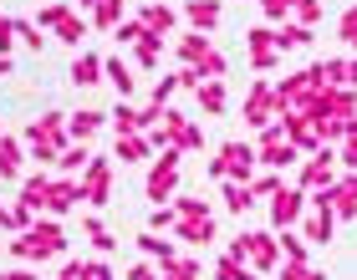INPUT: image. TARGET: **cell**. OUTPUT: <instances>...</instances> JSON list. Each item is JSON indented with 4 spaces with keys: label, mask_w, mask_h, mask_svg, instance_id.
Masks as SVG:
<instances>
[{
    "label": "cell",
    "mask_w": 357,
    "mask_h": 280,
    "mask_svg": "<svg viewBox=\"0 0 357 280\" xmlns=\"http://www.w3.org/2000/svg\"><path fill=\"white\" fill-rule=\"evenodd\" d=\"M209 52H215V46H209L204 31H184V36H174V56L184 61V67H199Z\"/></svg>",
    "instance_id": "cell-19"
},
{
    "label": "cell",
    "mask_w": 357,
    "mask_h": 280,
    "mask_svg": "<svg viewBox=\"0 0 357 280\" xmlns=\"http://www.w3.org/2000/svg\"><path fill=\"white\" fill-rule=\"evenodd\" d=\"M306 204H312V194L296 189V184H286V189L271 199V229H275V235H281V229H291V224L306 214Z\"/></svg>",
    "instance_id": "cell-10"
},
{
    "label": "cell",
    "mask_w": 357,
    "mask_h": 280,
    "mask_svg": "<svg viewBox=\"0 0 357 280\" xmlns=\"http://www.w3.org/2000/svg\"><path fill=\"white\" fill-rule=\"evenodd\" d=\"M317 77L327 81V87H352V81H347V56H327V61H317Z\"/></svg>",
    "instance_id": "cell-34"
},
{
    "label": "cell",
    "mask_w": 357,
    "mask_h": 280,
    "mask_svg": "<svg viewBox=\"0 0 357 280\" xmlns=\"http://www.w3.org/2000/svg\"><path fill=\"white\" fill-rule=\"evenodd\" d=\"M52 189H56V173L52 169H36V173H26L21 178V194H15V204H26V209H46L52 204Z\"/></svg>",
    "instance_id": "cell-11"
},
{
    "label": "cell",
    "mask_w": 357,
    "mask_h": 280,
    "mask_svg": "<svg viewBox=\"0 0 357 280\" xmlns=\"http://www.w3.org/2000/svg\"><path fill=\"white\" fill-rule=\"evenodd\" d=\"M0 138H6V123H0Z\"/></svg>",
    "instance_id": "cell-60"
},
{
    "label": "cell",
    "mask_w": 357,
    "mask_h": 280,
    "mask_svg": "<svg viewBox=\"0 0 357 280\" xmlns=\"http://www.w3.org/2000/svg\"><path fill=\"white\" fill-rule=\"evenodd\" d=\"M138 21L149 26L153 36H169V31L178 26V10H174V6H164V0H149V6L138 10Z\"/></svg>",
    "instance_id": "cell-23"
},
{
    "label": "cell",
    "mask_w": 357,
    "mask_h": 280,
    "mask_svg": "<svg viewBox=\"0 0 357 280\" xmlns=\"http://www.w3.org/2000/svg\"><path fill=\"white\" fill-rule=\"evenodd\" d=\"M255 6H261L266 10V21H291V10H296V0H255Z\"/></svg>",
    "instance_id": "cell-44"
},
{
    "label": "cell",
    "mask_w": 357,
    "mask_h": 280,
    "mask_svg": "<svg viewBox=\"0 0 357 280\" xmlns=\"http://www.w3.org/2000/svg\"><path fill=\"white\" fill-rule=\"evenodd\" d=\"M15 41H26L31 52H46V36H41V26H36V21H26V15L15 21Z\"/></svg>",
    "instance_id": "cell-41"
},
{
    "label": "cell",
    "mask_w": 357,
    "mask_h": 280,
    "mask_svg": "<svg viewBox=\"0 0 357 280\" xmlns=\"http://www.w3.org/2000/svg\"><path fill=\"white\" fill-rule=\"evenodd\" d=\"M128 280H158L153 260H138V265H128Z\"/></svg>",
    "instance_id": "cell-50"
},
{
    "label": "cell",
    "mask_w": 357,
    "mask_h": 280,
    "mask_svg": "<svg viewBox=\"0 0 357 280\" xmlns=\"http://www.w3.org/2000/svg\"><path fill=\"white\" fill-rule=\"evenodd\" d=\"M275 244H281V260H291V265H306V240H301V235L281 229V235H275Z\"/></svg>",
    "instance_id": "cell-37"
},
{
    "label": "cell",
    "mask_w": 357,
    "mask_h": 280,
    "mask_svg": "<svg viewBox=\"0 0 357 280\" xmlns=\"http://www.w3.org/2000/svg\"><path fill=\"white\" fill-rule=\"evenodd\" d=\"M250 204H255L250 184H225V209L230 214H250Z\"/></svg>",
    "instance_id": "cell-38"
},
{
    "label": "cell",
    "mask_w": 357,
    "mask_h": 280,
    "mask_svg": "<svg viewBox=\"0 0 357 280\" xmlns=\"http://www.w3.org/2000/svg\"><path fill=\"white\" fill-rule=\"evenodd\" d=\"M10 46H15V21L0 15V56H10Z\"/></svg>",
    "instance_id": "cell-49"
},
{
    "label": "cell",
    "mask_w": 357,
    "mask_h": 280,
    "mask_svg": "<svg viewBox=\"0 0 357 280\" xmlns=\"http://www.w3.org/2000/svg\"><path fill=\"white\" fill-rule=\"evenodd\" d=\"M0 77H15V61L10 56H0Z\"/></svg>",
    "instance_id": "cell-55"
},
{
    "label": "cell",
    "mask_w": 357,
    "mask_h": 280,
    "mask_svg": "<svg viewBox=\"0 0 357 280\" xmlns=\"http://www.w3.org/2000/svg\"><path fill=\"white\" fill-rule=\"evenodd\" d=\"M306 275H312V265H291V260L275 265V280H306Z\"/></svg>",
    "instance_id": "cell-48"
},
{
    "label": "cell",
    "mask_w": 357,
    "mask_h": 280,
    "mask_svg": "<svg viewBox=\"0 0 357 280\" xmlns=\"http://www.w3.org/2000/svg\"><path fill=\"white\" fill-rule=\"evenodd\" d=\"M281 189H286V178L275 173V169H266V173H255V178H250V194H255V199H275Z\"/></svg>",
    "instance_id": "cell-36"
},
{
    "label": "cell",
    "mask_w": 357,
    "mask_h": 280,
    "mask_svg": "<svg viewBox=\"0 0 357 280\" xmlns=\"http://www.w3.org/2000/svg\"><path fill=\"white\" fill-rule=\"evenodd\" d=\"M281 97H275V87H271V81L261 77V81H250V97H245V123L255 127V133H266V127L275 123V118H281Z\"/></svg>",
    "instance_id": "cell-5"
},
{
    "label": "cell",
    "mask_w": 357,
    "mask_h": 280,
    "mask_svg": "<svg viewBox=\"0 0 357 280\" xmlns=\"http://www.w3.org/2000/svg\"><path fill=\"white\" fill-rule=\"evenodd\" d=\"M67 118L72 112H41V118H31V127H26V143H52L56 153H67L72 148V133H67Z\"/></svg>",
    "instance_id": "cell-9"
},
{
    "label": "cell",
    "mask_w": 357,
    "mask_h": 280,
    "mask_svg": "<svg viewBox=\"0 0 357 280\" xmlns=\"http://www.w3.org/2000/svg\"><path fill=\"white\" fill-rule=\"evenodd\" d=\"M41 31H52V36L61 41V46H82L87 41V31H92V21L82 10H72V6H61V0H52V6H41L36 15H31Z\"/></svg>",
    "instance_id": "cell-3"
},
{
    "label": "cell",
    "mask_w": 357,
    "mask_h": 280,
    "mask_svg": "<svg viewBox=\"0 0 357 280\" xmlns=\"http://www.w3.org/2000/svg\"><path fill=\"white\" fill-rule=\"evenodd\" d=\"M107 81H112V92H118V97H128V102H133L138 77L128 72V61H123V56H107Z\"/></svg>",
    "instance_id": "cell-27"
},
{
    "label": "cell",
    "mask_w": 357,
    "mask_h": 280,
    "mask_svg": "<svg viewBox=\"0 0 357 280\" xmlns=\"http://www.w3.org/2000/svg\"><path fill=\"white\" fill-rule=\"evenodd\" d=\"M6 250L21 260V265H41V260H61L67 255V229H61V219H52V214H46V219H36L26 229V235H15Z\"/></svg>",
    "instance_id": "cell-1"
},
{
    "label": "cell",
    "mask_w": 357,
    "mask_h": 280,
    "mask_svg": "<svg viewBox=\"0 0 357 280\" xmlns=\"http://www.w3.org/2000/svg\"><path fill=\"white\" fill-rule=\"evenodd\" d=\"M0 280H41L36 270H31V265H21V270H6V275H0Z\"/></svg>",
    "instance_id": "cell-54"
},
{
    "label": "cell",
    "mask_w": 357,
    "mask_h": 280,
    "mask_svg": "<svg viewBox=\"0 0 357 280\" xmlns=\"http://www.w3.org/2000/svg\"><path fill=\"white\" fill-rule=\"evenodd\" d=\"M245 265L255 275H275V265H281V244H275V235H250V260Z\"/></svg>",
    "instance_id": "cell-15"
},
{
    "label": "cell",
    "mask_w": 357,
    "mask_h": 280,
    "mask_svg": "<svg viewBox=\"0 0 357 280\" xmlns=\"http://www.w3.org/2000/svg\"><path fill=\"white\" fill-rule=\"evenodd\" d=\"M204 169H209V178H220V184H250V178L261 173V153H255V143L230 138V143H220V153L209 158Z\"/></svg>",
    "instance_id": "cell-2"
},
{
    "label": "cell",
    "mask_w": 357,
    "mask_h": 280,
    "mask_svg": "<svg viewBox=\"0 0 357 280\" xmlns=\"http://www.w3.org/2000/svg\"><path fill=\"white\" fill-rule=\"evenodd\" d=\"M174 219H178V214H174V204H153V214H149V229H153V235H164V229L174 235Z\"/></svg>",
    "instance_id": "cell-43"
},
{
    "label": "cell",
    "mask_w": 357,
    "mask_h": 280,
    "mask_svg": "<svg viewBox=\"0 0 357 280\" xmlns=\"http://www.w3.org/2000/svg\"><path fill=\"white\" fill-rule=\"evenodd\" d=\"M215 280H261V275H255V270L245 265V260H230V255H220V260H215Z\"/></svg>",
    "instance_id": "cell-35"
},
{
    "label": "cell",
    "mask_w": 357,
    "mask_h": 280,
    "mask_svg": "<svg viewBox=\"0 0 357 280\" xmlns=\"http://www.w3.org/2000/svg\"><path fill=\"white\" fill-rule=\"evenodd\" d=\"M164 46H169V36H153V31H143V41L133 46V61H138L143 72H153L158 56H164Z\"/></svg>",
    "instance_id": "cell-26"
},
{
    "label": "cell",
    "mask_w": 357,
    "mask_h": 280,
    "mask_svg": "<svg viewBox=\"0 0 357 280\" xmlns=\"http://www.w3.org/2000/svg\"><path fill=\"white\" fill-rule=\"evenodd\" d=\"M0 229H10V204H0Z\"/></svg>",
    "instance_id": "cell-56"
},
{
    "label": "cell",
    "mask_w": 357,
    "mask_h": 280,
    "mask_svg": "<svg viewBox=\"0 0 357 280\" xmlns=\"http://www.w3.org/2000/svg\"><path fill=\"white\" fill-rule=\"evenodd\" d=\"M174 240H184V244H209V240H220V224H215V219H174Z\"/></svg>",
    "instance_id": "cell-24"
},
{
    "label": "cell",
    "mask_w": 357,
    "mask_h": 280,
    "mask_svg": "<svg viewBox=\"0 0 357 280\" xmlns=\"http://www.w3.org/2000/svg\"><path fill=\"white\" fill-rule=\"evenodd\" d=\"M82 199H87V209H102L112 199V153H92L87 173H82Z\"/></svg>",
    "instance_id": "cell-8"
},
{
    "label": "cell",
    "mask_w": 357,
    "mask_h": 280,
    "mask_svg": "<svg viewBox=\"0 0 357 280\" xmlns=\"http://www.w3.org/2000/svg\"><path fill=\"white\" fill-rule=\"evenodd\" d=\"M107 127V112H97V107H82V112H72L67 118V133H72V143H87L92 148V138Z\"/></svg>",
    "instance_id": "cell-16"
},
{
    "label": "cell",
    "mask_w": 357,
    "mask_h": 280,
    "mask_svg": "<svg viewBox=\"0 0 357 280\" xmlns=\"http://www.w3.org/2000/svg\"><path fill=\"white\" fill-rule=\"evenodd\" d=\"M143 31H149V26H143L138 15H128V21H123L118 31H112V41H118V46H128V52H133V46L143 41Z\"/></svg>",
    "instance_id": "cell-39"
},
{
    "label": "cell",
    "mask_w": 357,
    "mask_h": 280,
    "mask_svg": "<svg viewBox=\"0 0 357 280\" xmlns=\"http://www.w3.org/2000/svg\"><path fill=\"white\" fill-rule=\"evenodd\" d=\"M332 158H337V148H317L312 158H301V169H296V189L306 194H321V189H332L337 184V169H332Z\"/></svg>",
    "instance_id": "cell-7"
},
{
    "label": "cell",
    "mask_w": 357,
    "mask_h": 280,
    "mask_svg": "<svg viewBox=\"0 0 357 280\" xmlns=\"http://www.w3.org/2000/svg\"><path fill=\"white\" fill-rule=\"evenodd\" d=\"M92 250H97V255H112V250H118V235H112V229H107V235H97Z\"/></svg>",
    "instance_id": "cell-51"
},
{
    "label": "cell",
    "mask_w": 357,
    "mask_h": 280,
    "mask_svg": "<svg viewBox=\"0 0 357 280\" xmlns=\"http://www.w3.org/2000/svg\"><path fill=\"white\" fill-rule=\"evenodd\" d=\"M158 280H204V265H199L194 255H178L174 265H164V270H158Z\"/></svg>",
    "instance_id": "cell-31"
},
{
    "label": "cell",
    "mask_w": 357,
    "mask_h": 280,
    "mask_svg": "<svg viewBox=\"0 0 357 280\" xmlns=\"http://www.w3.org/2000/svg\"><path fill=\"white\" fill-rule=\"evenodd\" d=\"M82 6H87V10H92V6H102V0H82Z\"/></svg>",
    "instance_id": "cell-59"
},
{
    "label": "cell",
    "mask_w": 357,
    "mask_h": 280,
    "mask_svg": "<svg viewBox=\"0 0 357 280\" xmlns=\"http://www.w3.org/2000/svg\"><path fill=\"white\" fill-rule=\"evenodd\" d=\"M255 153H261V163H266V169H275V173L291 169V163H301V148L281 133V123H271L266 133L255 138Z\"/></svg>",
    "instance_id": "cell-6"
},
{
    "label": "cell",
    "mask_w": 357,
    "mask_h": 280,
    "mask_svg": "<svg viewBox=\"0 0 357 280\" xmlns=\"http://www.w3.org/2000/svg\"><path fill=\"white\" fill-rule=\"evenodd\" d=\"M194 97H199V112H209V118H220V112L230 107V97H225V81H204Z\"/></svg>",
    "instance_id": "cell-29"
},
{
    "label": "cell",
    "mask_w": 357,
    "mask_h": 280,
    "mask_svg": "<svg viewBox=\"0 0 357 280\" xmlns=\"http://www.w3.org/2000/svg\"><path fill=\"white\" fill-rule=\"evenodd\" d=\"M245 46H250V56L255 52H275V26H250L245 31Z\"/></svg>",
    "instance_id": "cell-40"
},
{
    "label": "cell",
    "mask_w": 357,
    "mask_h": 280,
    "mask_svg": "<svg viewBox=\"0 0 357 280\" xmlns=\"http://www.w3.org/2000/svg\"><path fill=\"white\" fill-rule=\"evenodd\" d=\"M178 158H184V148H164V153L153 158L149 178H143V194H149L153 204H169L178 194Z\"/></svg>",
    "instance_id": "cell-4"
},
{
    "label": "cell",
    "mask_w": 357,
    "mask_h": 280,
    "mask_svg": "<svg viewBox=\"0 0 357 280\" xmlns=\"http://www.w3.org/2000/svg\"><path fill=\"white\" fill-rule=\"evenodd\" d=\"M143 158H158L153 153V143H149V133H133V138H112V163H143Z\"/></svg>",
    "instance_id": "cell-18"
},
{
    "label": "cell",
    "mask_w": 357,
    "mask_h": 280,
    "mask_svg": "<svg viewBox=\"0 0 357 280\" xmlns=\"http://www.w3.org/2000/svg\"><path fill=\"white\" fill-rule=\"evenodd\" d=\"M87 163H92V148H87V143H72L67 153L56 158V173H67V178H77V173H87Z\"/></svg>",
    "instance_id": "cell-28"
},
{
    "label": "cell",
    "mask_w": 357,
    "mask_h": 280,
    "mask_svg": "<svg viewBox=\"0 0 357 280\" xmlns=\"http://www.w3.org/2000/svg\"><path fill=\"white\" fill-rule=\"evenodd\" d=\"M174 214L178 219H215V209H209V199H194V194H174Z\"/></svg>",
    "instance_id": "cell-30"
},
{
    "label": "cell",
    "mask_w": 357,
    "mask_h": 280,
    "mask_svg": "<svg viewBox=\"0 0 357 280\" xmlns=\"http://www.w3.org/2000/svg\"><path fill=\"white\" fill-rule=\"evenodd\" d=\"M138 250L149 255L158 270H164V265H174V260H178V244H174V240H164V235H153V229H143V235H138Z\"/></svg>",
    "instance_id": "cell-22"
},
{
    "label": "cell",
    "mask_w": 357,
    "mask_h": 280,
    "mask_svg": "<svg viewBox=\"0 0 357 280\" xmlns=\"http://www.w3.org/2000/svg\"><path fill=\"white\" fill-rule=\"evenodd\" d=\"M332 224H337V214L312 209V219H306V240H312V244H332Z\"/></svg>",
    "instance_id": "cell-32"
},
{
    "label": "cell",
    "mask_w": 357,
    "mask_h": 280,
    "mask_svg": "<svg viewBox=\"0 0 357 280\" xmlns=\"http://www.w3.org/2000/svg\"><path fill=\"white\" fill-rule=\"evenodd\" d=\"M87 21H92V31L112 36V31L128 21V0H102V6H92V10H87Z\"/></svg>",
    "instance_id": "cell-21"
},
{
    "label": "cell",
    "mask_w": 357,
    "mask_h": 280,
    "mask_svg": "<svg viewBox=\"0 0 357 280\" xmlns=\"http://www.w3.org/2000/svg\"><path fill=\"white\" fill-rule=\"evenodd\" d=\"M337 36H342V41H347V52L357 56V6L337 15Z\"/></svg>",
    "instance_id": "cell-42"
},
{
    "label": "cell",
    "mask_w": 357,
    "mask_h": 280,
    "mask_svg": "<svg viewBox=\"0 0 357 280\" xmlns=\"http://www.w3.org/2000/svg\"><path fill=\"white\" fill-rule=\"evenodd\" d=\"M306 280H327V270H312V275H306Z\"/></svg>",
    "instance_id": "cell-58"
},
{
    "label": "cell",
    "mask_w": 357,
    "mask_h": 280,
    "mask_svg": "<svg viewBox=\"0 0 357 280\" xmlns=\"http://www.w3.org/2000/svg\"><path fill=\"white\" fill-rule=\"evenodd\" d=\"M77 204H87V199H82V178L56 173V189H52V204H46V214H52V219H61V214H72Z\"/></svg>",
    "instance_id": "cell-14"
},
{
    "label": "cell",
    "mask_w": 357,
    "mask_h": 280,
    "mask_svg": "<svg viewBox=\"0 0 357 280\" xmlns=\"http://www.w3.org/2000/svg\"><path fill=\"white\" fill-rule=\"evenodd\" d=\"M174 92H178V72H174V77H158V81H153L149 102H158V107H169V97H174Z\"/></svg>",
    "instance_id": "cell-47"
},
{
    "label": "cell",
    "mask_w": 357,
    "mask_h": 280,
    "mask_svg": "<svg viewBox=\"0 0 357 280\" xmlns=\"http://www.w3.org/2000/svg\"><path fill=\"white\" fill-rule=\"evenodd\" d=\"M312 36H317V31H306V26H296V21H286L281 31H275V52H291V46H312Z\"/></svg>",
    "instance_id": "cell-33"
},
{
    "label": "cell",
    "mask_w": 357,
    "mask_h": 280,
    "mask_svg": "<svg viewBox=\"0 0 357 280\" xmlns=\"http://www.w3.org/2000/svg\"><path fill=\"white\" fill-rule=\"evenodd\" d=\"M107 127H112L118 138H133V133H143V118H138V107L128 102V97H118V107L107 112Z\"/></svg>",
    "instance_id": "cell-25"
},
{
    "label": "cell",
    "mask_w": 357,
    "mask_h": 280,
    "mask_svg": "<svg viewBox=\"0 0 357 280\" xmlns=\"http://www.w3.org/2000/svg\"><path fill=\"white\" fill-rule=\"evenodd\" d=\"M220 0H184V21H189V31H204V36H209V31H215L220 26Z\"/></svg>",
    "instance_id": "cell-20"
},
{
    "label": "cell",
    "mask_w": 357,
    "mask_h": 280,
    "mask_svg": "<svg viewBox=\"0 0 357 280\" xmlns=\"http://www.w3.org/2000/svg\"><path fill=\"white\" fill-rule=\"evenodd\" d=\"M82 229H87V240H97V235H107V224L97 219V214H82Z\"/></svg>",
    "instance_id": "cell-53"
},
{
    "label": "cell",
    "mask_w": 357,
    "mask_h": 280,
    "mask_svg": "<svg viewBox=\"0 0 357 280\" xmlns=\"http://www.w3.org/2000/svg\"><path fill=\"white\" fill-rule=\"evenodd\" d=\"M347 81H352V87H357V56L347 61Z\"/></svg>",
    "instance_id": "cell-57"
},
{
    "label": "cell",
    "mask_w": 357,
    "mask_h": 280,
    "mask_svg": "<svg viewBox=\"0 0 357 280\" xmlns=\"http://www.w3.org/2000/svg\"><path fill=\"white\" fill-rule=\"evenodd\" d=\"M82 280H118V275H112L107 255H92V260H82Z\"/></svg>",
    "instance_id": "cell-45"
},
{
    "label": "cell",
    "mask_w": 357,
    "mask_h": 280,
    "mask_svg": "<svg viewBox=\"0 0 357 280\" xmlns=\"http://www.w3.org/2000/svg\"><path fill=\"white\" fill-rule=\"evenodd\" d=\"M67 81H72V87H82V92L97 87V81H107V56H97V52H77Z\"/></svg>",
    "instance_id": "cell-13"
},
{
    "label": "cell",
    "mask_w": 357,
    "mask_h": 280,
    "mask_svg": "<svg viewBox=\"0 0 357 280\" xmlns=\"http://www.w3.org/2000/svg\"><path fill=\"white\" fill-rule=\"evenodd\" d=\"M56 280H82V260H61V270H56Z\"/></svg>",
    "instance_id": "cell-52"
},
{
    "label": "cell",
    "mask_w": 357,
    "mask_h": 280,
    "mask_svg": "<svg viewBox=\"0 0 357 280\" xmlns=\"http://www.w3.org/2000/svg\"><path fill=\"white\" fill-rule=\"evenodd\" d=\"M21 163H26V138L6 133L0 138V178H6V184H21Z\"/></svg>",
    "instance_id": "cell-17"
},
{
    "label": "cell",
    "mask_w": 357,
    "mask_h": 280,
    "mask_svg": "<svg viewBox=\"0 0 357 280\" xmlns=\"http://www.w3.org/2000/svg\"><path fill=\"white\" fill-rule=\"evenodd\" d=\"M158 127H164L169 143H174V148H184V153H199V148H204V133L184 118V112H174V107H169V118L158 123Z\"/></svg>",
    "instance_id": "cell-12"
},
{
    "label": "cell",
    "mask_w": 357,
    "mask_h": 280,
    "mask_svg": "<svg viewBox=\"0 0 357 280\" xmlns=\"http://www.w3.org/2000/svg\"><path fill=\"white\" fill-rule=\"evenodd\" d=\"M291 15H296V26L312 31V26L321 21V0H296V10H291Z\"/></svg>",
    "instance_id": "cell-46"
}]
</instances>
